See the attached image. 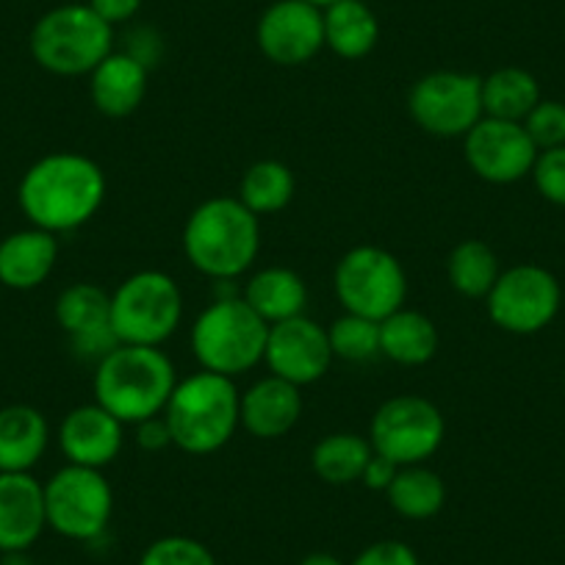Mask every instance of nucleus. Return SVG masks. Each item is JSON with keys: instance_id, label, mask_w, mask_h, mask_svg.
<instances>
[{"instance_id": "obj_28", "label": "nucleus", "mask_w": 565, "mask_h": 565, "mask_svg": "<svg viewBox=\"0 0 565 565\" xmlns=\"http://www.w3.org/2000/svg\"><path fill=\"white\" fill-rule=\"evenodd\" d=\"M56 322L70 339L111 328V295L97 282H73L58 295Z\"/></svg>"}, {"instance_id": "obj_12", "label": "nucleus", "mask_w": 565, "mask_h": 565, "mask_svg": "<svg viewBox=\"0 0 565 565\" xmlns=\"http://www.w3.org/2000/svg\"><path fill=\"white\" fill-rule=\"evenodd\" d=\"M488 317L504 333L532 335L554 322L563 302L557 277L537 264L510 266L486 297Z\"/></svg>"}, {"instance_id": "obj_20", "label": "nucleus", "mask_w": 565, "mask_h": 565, "mask_svg": "<svg viewBox=\"0 0 565 565\" xmlns=\"http://www.w3.org/2000/svg\"><path fill=\"white\" fill-rule=\"evenodd\" d=\"M58 258V238L40 227L9 233L0 242V282L14 291H31L51 277Z\"/></svg>"}, {"instance_id": "obj_25", "label": "nucleus", "mask_w": 565, "mask_h": 565, "mask_svg": "<svg viewBox=\"0 0 565 565\" xmlns=\"http://www.w3.org/2000/svg\"><path fill=\"white\" fill-rule=\"evenodd\" d=\"M385 497L402 519L427 521L441 513L444 502H447V486H444L441 475L427 466H399Z\"/></svg>"}, {"instance_id": "obj_40", "label": "nucleus", "mask_w": 565, "mask_h": 565, "mask_svg": "<svg viewBox=\"0 0 565 565\" xmlns=\"http://www.w3.org/2000/svg\"><path fill=\"white\" fill-rule=\"evenodd\" d=\"M300 565H344L341 563L335 554H328V552H313L308 554L306 559H300Z\"/></svg>"}, {"instance_id": "obj_35", "label": "nucleus", "mask_w": 565, "mask_h": 565, "mask_svg": "<svg viewBox=\"0 0 565 565\" xmlns=\"http://www.w3.org/2000/svg\"><path fill=\"white\" fill-rule=\"evenodd\" d=\"M122 53L136 58L141 67L153 70L156 64L161 62V56H164V42H161L159 31L150 29V25H136V29H130L128 36H125Z\"/></svg>"}, {"instance_id": "obj_10", "label": "nucleus", "mask_w": 565, "mask_h": 565, "mask_svg": "<svg viewBox=\"0 0 565 565\" xmlns=\"http://www.w3.org/2000/svg\"><path fill=\"white\" fill-rule=\"evenodd\" d=\"M114 513V491L103 471L67 463L45 482L47 526L73 541L106 532Z\"/></svg>"}, {"instance_id": "obj_30", "label": "nucleus", "mask_w": 565, "mask_h": 565, "mask_svg": "<svg viewBox=\"0 0 565 565\" xmlns=\"http://www.w3.org/2000/svg\"><path fill=\"white\" fill-rule=\"evenodd\" d=\"M449 286L458 291L460 297L469 300H486L491 295L493 282L499 280L502 269H499V258L486 242L480 238H466L458 247L449 253L447 260Z\"/></svg>"}, {"instance_id": "obj_19", "label": "nucleus", "mask_w": 565, "mask_h": 565, "mask_svg": "<svg viewBox=\"0 0 565 565\" xmlns=\"http://www.w3.org/2000/svg\"><path fill=\"white\" fill-rule=\"evenodd\" d=\"M150 70L141 67L128 53H108L89 73V97L103 117H130L148 95Z\"/></svg>"}, {"instance_id": "obj_38", "label": "nucleus", "mask_w": 565, "mask_h": 565, "mask_svg": "<svg viewBox=\"0 0 565 565\" xmlns=\"http://www.w3.org/2000/svg\"><path fill=\"white\" fill-rule=\"evenodd\" d=\"M89 9L114 29V25L128 23V20L136 18V12L141 9V0H89Z\"/></svg>"}, {"instance_id": "obj_23", "label": "nucleus", "mask_w": 565, "mask_h": 565, "mask_svg": "<svg viewBox=\"0 0 565 565\" xmlns=\"http://www.w3.org/2000/svg\"><path fill=\"white\" fill-rule=\"evenodd\" d=\"M438 328L422 311L399 308L380 322V355L399 366H424L436 358Z\"/></svg>"}, {"instance_id": "obj_34", "label": "nucleus", "mask_w": 565, "mask_h": 565, "mask_svg": "<svg viewBox=\"0 0 565 565\" xmlns=\"http://www.w3.org/2000/svg\"><path fill=\"white\" fill-rule=\"evenodd\" d=\"M530 175L543 200L565 209V145L563 148L541 150Z\"/></svg>"}, {"instance_id": "obj_26", "label": "nucleus", "mask_w": 565, "mask_h": 565, "mask_svg": "<svg viewBox=\"0 0 565 565\" xmlns=\"http://www.w3.org/2000/svg\"><path fill=\"white\" fill-rule=\"evenodd\" d=\"M541 103V86L521 67H502L482 78V111L486 117L524 122L526 114Z\"/></svg>"}, {"instance_id": "obj_24", "label": "nucleus", "mask_w": 565, "mask_h": 565, "mask_svg": "<svg viewBox=\"0 0 565 565\" xmlns=\"http://www.w3.org/2000/svg\"><path fill=\"white\" fill-rule=\"evenodd\" d=\"M324 18V45L335 56L355 62L369 56L380 40V25L372 9L363 0H335L322 9Z\"/></svg>"}, {"instance_id": "obj_8", "label": "nucleus", "mask_w": 565, "mask_h": 565, "mask_svg": "<svg viewBox=\"0 0 565 565\" xmlns=\"http://www.w3.org/2000/svg\"><path fill=\"white\" fill-rule=\"evenodd\" d=\"M333 286L344 313L383 322L405 308L407 275L399 258L383 247L361 244L341 255L333 271Z\"/></svg>"}, {"instance_id": "obj_2", "label": "nucleus", "mask_w": 565, "mask_h": 565, "mask_svg": "<svg viewBox=\"0 0 565 565\" xmlns=\"http://www.w3.org/2000/svg\"><path fill=\"white\" fill-rule=\"evenodd\" d=\"M260 220L238 198H211L183 225L186 260L211 280H236L258 258Z\"/></svg>"}, {"instance_id": "obj_1", "label": "nucleus", "mask_w": 565, "mask_h": 565, "mask_svg": "<svg viewBox=\"0 0 565 565\" xmlns=\"http://www.w3.org/2000/svg\"><path fill=\"white\" fill-rule=\"evenodd\" d=\"M106 172L97 161L62 150L25 170L18 203L31 227L58 236L84 227L106 203Z\"/></svg>"}, {"instance_id": "obj_13", "label": "nucleus", "mask_w": 565, "mask_h": 565, "mask_svg": "<svg viewBox=\"0 0 565 565\" xmlns=\"http://www.w3.org/2000/svg\"><path fill=\"white\" fill-rule=\"evenodd\" d=\"M463 153L471 172L497 186H508L530 175L537 159V148L524 125L493 117H482L463 136Z\"/></svg>"}, {"instance_id": "obj_18", "label": "nucleus", "mask_w": 565, "mask_h": 565, "mask_svg": "<svg viewBox=\"0 0 565 565\" xmlns=\"http://www.w3.org/2000/svg\"><path fill=\"white\" fill-rule=\"evenodd\" d=\"M302 407L306 402H302L300 385L269 374L244 391L242 402H238V416L249 436L260 438V441H275L295 430Z\"/></svg>"}, {"instance_id": "obj_31", "label": "nucleus", "mask_w": 565, "mask_h": 565, "mask_svg": "<svg viewBox=\"0 0 565 565\" xmlns=\"http://www.w3.org/2000/svg\"><path fill=\"white\" fill-rule=\"evenodd\" d=\"M333 358L350 363H369L380 358V322L358 313H344L328 328Z\"/></svg>"}, {"instance_id": "obj_41", "label": "nucleus", "mask_w": 565, "mask_h": 565, "mask_svg": "<svg viewBox=\"0 0 565 565\" xmlns=\"http://www.w3.org/2000/svg\"><path fill=\"white\" fill-rule=\"evenodd\" d=\"M0 565H34L25 552H3V559Z\"/></svg>"}, {"instance_id": "obj_3", "label": "nucleus", "mask_w": 565, "mask_h": 565, "mask_svg": "<svg viewBox=\"0 0 565 565\" xmlns=\"http://www.w3.org/2000/svg\"><path fill=\"white\" fill-rule=\"evenodd\" d=\"M178 385L175 363L161 347L119 344L95 366V402L122 424L161 416Z\"/></svg>"}, {"instance_id": "obj_33", "label": "nucleus", "mask_w": 565, "mask_h": 565, "mask_svg": "<svg viewBox=\"0 0 565 565\" xmlns=\"http://www.w3.org/2000/svg\"><path fill=\"white\" fill-rule=\"evenodd\" d=\"M524 130L530 134L532 145L541 150L563 148L565 145V103L541 100L530 114H526Z\"/></svg>"}, {"instance_id": "obj_39", "label": "nucleus", "mask_w": 565, "mask_h": 565, "mask_svg": "<svg viewBox=\"0 0 565 565\" xmlns=\"http://www.w3.org/2000/svg\"><path fill=\"white\" fill-rule=\"evenodd\" d=\"M396 471H399V466L391 463L388 458H383V455L374 452L372 458H369L366 469H363L361 482L366 488H372V491H388V486L394 482Z\"/></svg>"}, {"instance_id": "obj_4", "label": "nucleus", "mask_w": 565, "mask_h": 565, "mask_svg": "<svg viewBox=\"0 0 565 565\" xmlns=\"http://www.w3.org/2000/svg\"><path fill=\"white\" fill-rule=\"evenodd\" d=\"M236 383L214 372H198L186 380H178L164 418L170 424L172 444L186 455H214L231 444L236 436L242 416H238Z\"/></svg>"}, {"instance_id": "obj_15", "label": "nucleus", "mask_w": 565, "mask_h": 565, "mask_svg": "<svg viewBox=\"0 0 565 565\" xmlns=\"http://www.w3.org/2000/svg\"><path fill=\"white\" fill-rule=\"evenodd\" d=\"M264 363L269 372L295 385H313L330 372L333 347H330L328 328L308 319L306 313L286 322L269 324Z\"/></svg>"}, {"instance_id": "obj_21", "label": "nucleus", "mask_w": 565, "mask_h": 565, "mask_svg": "<svg viewBox=\"0 0 565 565\" xmlns=\"http://www.w3.org/2000/svg\"><path fill=\"white\" fill-rule=\"evenodd\" d=\"M242 300L264 319L266 324L286 322L306 313L308 289L306 280L286 266H266L255 271L242 291Z\"/></svg>"}, {"instance_id": "obj_27", "label": "nucleus", "mask_w": 565, "mask_h": 565, "mask_svg": "<svg viewBox=\"0 0 565 565\" xmlns=\"http://www.w3.org/2000/svg\"><path fill=\"white\" fill-rule=\"evenodd\" d=\"M372 455L374 449L372 444H369V438L355 436V433H333V436H324L322 441L313 447V475L322 482H328V486L361 482L363 469H366Z\"/></svg>"}, {"instance_id": "obj_42", "label": "nucleus", "mask_w": 565, "mask_h": 565, "mask_svg": "<svg viewBox=\"0 0 565 565\" xmlns=\"http://www.w3.org/2000/svg\"><path fill=\"white\" fill-rule=\"evenodd\" d=\"M306 3H311V7H317V9H328L330 3H335V0H306Z\"/></svg>"}, {"instance_id": "obj_7", "label": "nucleus", "mask_w": 565, "mask_h": 565, "mask_svg": "<svg viewBox=\"0 0 565 565\" xmlns=\"http://www.w3.org/2000/svg\"><path fill=\"white\" fill-rule=\"evenodd\" d=\"M181 319L183 295L167 271H136L111 291V330L119 344L161 347Z\"/></svg>"}, {"instance_id": "obj_5", "label": "nucleus", "mask_w": 565, "mask_h": 565, "mask_svg": "<svg viewBox=\"0 0 565 565\" xmlns=\"http://www.w3.org/2000/svg\"><path fill=\"white\" fill-rule=\"evenodd\" d=\"M269 324L238 297L214 300L192 328V352L203 372L236 380L264 361Z\"/></svg>"}, {"instance_id": "obj_14", "label": "nucleus", "mask_w": 565, "mask_h": 565, "mask_svg": "<svg viewBox=\"0 0 565 565\" xmlns=\"http://www.w3.org/2000/svg\"><path fill=\"white\" fill-rule=\"evenodd\" d=\"M260 53L280 67L308 64L324 47L322 9L306 0H275L255 29Z\"/></svg>"}, {"instance_id": "obj_22", "label": "nucleus", "mask_w": 565, "mask_h": 565, "mask_svg": "<svg viewBox=\"0 0 565 565\" xmlns=\"http://www.w3.org/2000/svg\"><path fill=\"white\" fill-rule=\"evenodd\" d=\"M47 441V418L36 407H0V471H31L45 455Z\"/></svg>"}, {"instance_id": "obj_6", "label": "nucleus", "mask_w": 565, "mask_h": 565, "mask_svg": "<svg viewBox=\"0 0 565 565\" xmlns=\"http://www.w3.org/2000/svg\"><path fill=\"white\" fill-rule=\"evenodd\" d=\"M29 45L42 70L75 78L89 75L111 53L114 29L89 7L70 3L36 20Z\"/></svg>"}, {"instance_id": "obj_36", "label": "nucleus", "mask_w": 565, "mask_h": 565, "mask_svg": "<svg viewBox=\"0 0 565 565\" xmlns=\"http://www.w3.org/2000/svg\"><path fill=\"white\" fill-rule=\"evenodd\" d=\"M352 565H418V557L407 543L377 541L363 548Z\"/></svg>"}, {"instance_id": "obj_32", "label": "nucleus", "mask_w": 565, "mask_h": 565, "mask_svg": "<svg viewBox=\"0 0 565 565\" xmlns=\"http://www.w3.org/2000/svg\"><path fill=\"white\" fill-rule=\"evenodd\" d=\"M139 565H216V557L194 537L167 535L145 548Z\"/></svg>"}, {"instance_id": "obj_29", "label": "nucleus", "mask_w": 565, "mask_h": 565, "mask_svg": "<svg viewBox=\"0 0 565 565\" xmlns=\"http://www.w3.org/2000/svg\"><path fill=\"white\" fill-rule=\"evenodd\" d=\"M297 181L295 172L282 161L264 159L255 161L242 178V186H238V200L253 211L255 216H269L282 211L286 205L295 200Z\"/></svg>"}, {"instance_id": "obj_37", "label": "nucleus", "mask_w": 565, "mask_h": 565, "mask_svg": "<svg viewBox=\"0 0 565 565\" xmlns=\"http://www.w3.org/2000/svg\"><path fill=\"white\" fill-rule=\"evenodd\" d=\"M134 427H136V444H139V449H145V452H161V449L172 447V433L164 413L153 418H145V422L134 424Z\"/></svg>"}, {"instance_id": "obj_16", "label": "nucleus", "mask_w": 565, "mask_h": 565, "mask_svg": "<svg viewBox=\"0 0 565 565\" xmlns=\"http://www.w3.org/2000/svg\"><path fill=\"white\" fill-rule=\"evenodd\" d=\"M125 424L106 407L92 402L78 405L62 418L58 427V447L67 463L84 466V469L103 471L122 452Z\"/></svg>"}, {"instance_id": "obj_17", "label": "nucleus", "mask_w": 565, "mask_h": 565, "mask_svg": "<svg viewBox=\"0 0 565 565\" xmlns=\"http://www.w3.org/2000/svg\"><path fill=\"white\" fill-rule=\"evenodd\" d=\"M45 526V486L31 471H0V552H25Z\"/></svg>"}, {"instance_id": "obj_9", "label": "nucleus", "mask_w": 565, "mask_h": 565, "mask_svg": "<svg viewBox=\"0 0 565 565\" xmlns=\"http://www.w3.org/2000/svg\"><path fill=\"white\" fill-rule=\"evenodd\" d=\"M447 424L436 402L399 394L377 407L369 424V444L396 466H418L441 449Z\"/></svg>"}, {"instance_id": "obj_11", "label": "nucleus", "mask_w": 565, "mask_h": 565, "mask_svg": "<svg viewBox=\"0 0 565 565\" xmlns=\"http://www.w3.org/2000/svg\"><path fill=\"white\" fill-rule=\"evenodd\" d=\"M407 111L422 130L441 139H463L482 117V78L458 70L427 73L413 84Z\"/></svg>"}]
</instances>
